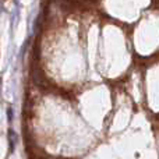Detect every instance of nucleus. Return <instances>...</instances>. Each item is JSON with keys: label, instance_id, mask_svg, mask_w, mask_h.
<instances>
[{"label": "nucleus", "instance_id": "f03ea898", "mask_svg": "<svg viewBox=\"0 0 159 159\" xmlns=\"http://www.w3.org/2000/svg\"><path fill=\"white\" fill-rule=\"evenodd\" d=\"M0 84H2V78H0Z\"/></svg>", "mask_w": 159, "mask_h": 159}, {"label": "nucleus", "instance_id": "f257e3e1", "mask_svg": "<svg viewBox=\"0 0 159 159\" xmlns=\"http://www.w3.org/2000/svg\"><path fill=\"white\" fill-rule=\"evenodd\" d=\"M17 133L14 131L13 129L8 130V144H10V152L14 151V148H16V144H17Z\"/></svg>", "mask_w": 159, "mask_h": 159}]
</instances>
